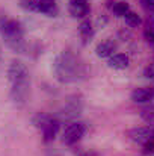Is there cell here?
Listing matches in <instances>:
<instances>
[{
  "mask_svg": "<svg viewBox=\"0 0 154 156\" xmlns=\"http://www.w3.org/2000/svg\"><path fill=\"white\" fill-rule=\"evenodd\" d=\"M132 100L135 103H150L151 100H154V87H141L133 90L132 93Z\"/></svg>",
  "mask_w": 154,
  "mask_h": 156,
  "instance_id": "30bf717a",
  "label": "cell"
},
{
  "mask_svg": "<svg viewBox=\"0 0 154 156\" xmlns=\"http://www.w3.org/2000/svg\"><path fill=\"white\" fill-rule=\"evenodd\" d=\"M80 156H98L95 152H85V153H82Z\"/></svg>",
  "mask_w": 154,
  "mask_h": 156,
  "instance_id": "ffe728a7",
  "label": "cell"
},
{
  "mask_svg": "<svg viewBox=\"0 0 154 156\" xmlns=\"http://www.w3.org/2000/svg\"><path fill=\"white\" fill-rule=\"evenodd\" d=\"M144 2H145L147 8H148L150 11H153V12H154V0H144Z\"/></svg>",
  "mask_w": 154,
  "mask_h": 156,
  "instance_id": "d6986e66",
  "label": "cell"
},
{
  "mask_svg": "<svg viewBox=\"0 0 154 156\" xmlns=\"http://www.w3.org/2000/svg\"><path fill=\"white\" fill-rule=\"evenodd\" d=\"M79 35H80V40H82V44L86 46L92 41L94 35H95V27L94 24L89 21V20H82V23L79 24Z\"/></svg>",
  "mask_w": 154,
  "mask_h": 156,
  "instance_id": "8fae6325",
  "label": "cell"
},
{
  "mask_svg": "<svg viewBox=\"0 0 154 156\" xmlns=\"http://www.w3.org/2000/svg\"><path fill=\"white\" fill-rule=\"evenodd\" d=\"M82 111H83V100L80 96L76 94V96H71L65 102V105L59 109L56 117L59 121H70L71 123V121H77Z\"/></svg>",
  "mask_w": 154,
  "mask_h": 156,
  "instance_id": "8992f818",
  "label": "cell"
},
{
  "mask_svg": "<svg viewBox=\"0 0 154 156\" xmlns=\"http://www.w3.org/2000/svg\"><path fill=\"white\" fill-rule=\"evenodd\" d=\"M148 126H151V127H153V129H154V120H153V121H151V123H150V124H148Z\"/></svg>",
  "mask_w": 154,
  "mask_h": 156,
  "instance_id": "44dd1931",
  "label": "cell"
},
{
  "mask_svg": "<svg viewBox=\"0 0 154 156\" xmlns=\"http://www.w3.org/2000/svg\"><path fill=\"white\" fill-rule=\"evenodd\" d=\"M20 8L27 12H36L47 17H56L59 14L56 0H20Z\"/></svg>",
  "mask_w": 154,
  "mask_h": 156,
  "instance_id": "5b68a950",
  "label": "cell"
},
{
  "mask_svg": "<svg viewBox=\"0 0 154 156\" xmlns=\"http://www.w3.org/2000/svg\"><path fill=\"white\" fill-rule=\"evenodd\" d=\"M144 38L147 40V43H150L151 46H154V23L148 21L147 27L144 29Z\"/></svg>",
  "mask_w": 154,
  "mask_h": 156,
  "instance_id": "2e32d148",
  "label": "cell"
},
{
  "mask_svg": "<svg viewBox=\"0 0 154 156\" xmlns=\"http://www.w3.org/2000/svg\"><path fill=\"white\" fill-rule=\"evenodd\" d=\"M122 18H124V21H125V24L128 27H139L142 24V18L136 12H133V11H128Z\"/></svg>",
  "mask_w": 154,
  "mask_h": 156,
  "instance_id": "9a60e30c",
  "label": "cell"
},
{
  "mask_svg": "<svg viewBox=\"0 0 154 156\" xmlns=\"http://www.w3.org/2000/svg\"><path fill=\"white\" fill-rule=\"evenodd\" d=\"M106 6H107V9L113 14V15H116V17H124L128 11H132L130 9V5L127 3V2H124V0H109L107 3H106Z\"/></svg>",
  "mask_w": 154,
  "mask_h": 156,
  "instance_id": "5bb4252c",
  "label": "cell"
},
{
  "mask_svg": "<svg viewBox=\"0 0 154 156\" xmlns=\"http://www.w3.org/2000/svg\"><path fill=\"white\" fill-rule=\"evenodd\" d=\"M53 71L60 83H77L82 82L88 74L85 61L76 52L68 49L56 56Z\"/></svg>",
  "mask_w": 154,
  "mask_h": 156,
  "instance_id": "6da1fadb",
  "label": "cell"
},
{
  "mask_svg": "<svg viewBox=\"0 0 154 156\" xmlns=\"http://www.w3.org/2000/svg\"><path fill=\"white\" fill-rule=\"evenodd\" d=\"M107 65L113 70H125L130 65V58L124 53H115L107 59Z\"/></svg>",
  "mask_w": 154,
  "mask_h": 156,
  "instance_id": "4fadbf2b",
  "label": "cell"
},
{
  "mask_svg": "<svg viewBox=\"0 0 154 156\" xmlns=\"http://www.w3.org/2000/svg\"><path fill=\"white\" fill-rule=\"evenodd\" d=\"M68 11L74 18H86V15L91 12L89 0H68Z\"/></svg>",
  "mask_w": 154,
  "mask_h": 156,
  "instance_id": "9c48e42d",
  "label": "cell"
},
{
  "mask_svg": "<svg viewBox=\"0 0 154 156\" xmlns=\"http://www.w3.org/2000/svg\"><path fill=\"white\" fill-rule=\"evenodd\" d=\"M0 35L5 44L15 53H26L29 46L24 38V26L21 21L2 15L0 17Z\"/></svg>",
  "mask_w": 154,
  "mask_h": 156,
  "instance_id": "3957f363",
  "label": "cell"
},
{
  "mask_svg": "<svg viewBox=\"0 0 154 156\" xmlns=\"http://www.w3.org/2000/svg\"><path fill=\"white\" fill-rule=\"evenodd\" d=\"M0 62H2V53H0Z\"/></svg>",
  "mask_w": 154,
  "mask_h": 156,
  "instance_id": "7402d4cb",
  "label": "cell"
},
{
  "mask_svg": "<svg viewBox=\"0 0 154 156\" xmlns=\"http://www.w3.org/2000/svg\"><path fill=\"white\" fill-rule=\"evenodd\" d=\"M86 133V124L82 121H71L62 132V143L65 146L77 144Z\"/></svg>",
  "mask_w": 154,
  "mask_h": 156,
  "instance_id": "52a82bcc",
  "label": "cell"
},
{
  "mask_svg": "<svg viewBox=\"0 0 154 156\" xmlns=\"http://www.w3.org/2000/svg\"><path fill=\"white\" fill-rule=\"evenodd\" d=\"M33 126L41 132L43 135V141L44 143H51L60 127V121L57 120L56 115L46 114V112H39L33 117Z\"/></svg>",
  "mask_w": 154,
  "mask_h": 156,
  "instance_id": "277c9868",
  "label": "cell"
},
{
  "mask_svg": "<svg viewBox=\"0 0 154 156\" xmlns=\"http://www.w3.org/2000/svg\"><path fill=\"white\" fill-rule=\"evenodd\" d=\"M9 96L17 108H23L30 94V73L21 61H12L8 67Z\"/></svg>",
  "mask_w": 154,
  "mask_h": 156,
  "instance_id": "7a4b0ae2",
  "label": "cell"
},
{
  "mask_svg": "<svg viewBox=\"0 0 154 156\" xmlns=\"http://www.w3.org/2000/svg\"><path fill=\"white\" fill-rule=\"evenodd\" d=\"M144 149H142V153L145 156L148 155H154V140L153 141H150V143H147L145 146H142Z\"/></svg>",
  "mask_w": 154,
  "mask_h": 156,
  "instance_id": "ac0fdd59",
  "label": "cell"
},
{
  "mask_svg": "<svg viewBox=\"0 0 154 156\" xmlns=\"http://www.w3.org/2000/svg\"><path fill=\"white\" fill-rule=\"evenodd\" d=\"M127 136L135 144L145 146L147 143L154 140V129L148 124L147 126H138V127H133V129L127 130Z\"/></svg>",
  "mask_w": 154,
  "mask_h": 156,
  "instance_id": "ba28073f",
  "label": "cell"
},
{
  "mask_svg": "<svg viewBox=\"0 0 154 156\" xmlns=\"http://www.w3.org/2000/svg\"><path fill=\"white\" fill-rule=\"evenodd\" d=\"M116 47H118V44H116L113 40L107 38V40H104V41H101V43L97 44L95 53H97L98 58H107V59H109L112 55H115Z\"/></svg>",
  "mask_w": 154,
  "mask_h": 156,
  "instance_id": "7c38bea8",
  "label": "cell"
},
{
  "mask_svg": "<svg viewBox=\"0 0 154 156\" xmlns=\"http://www.w3.org/2000/svg\"><path fill=\"white\" fill-rule=\"evenodd\" d=\"M144 76L148 79V80H151V82H154V62H151L145 70H144Z\"/></svg>",
  "mask_w": 154,
  "mask_h": 156,
  "instance_id": "e0dca14e",
  "label": "cell"
}]
</instances>
